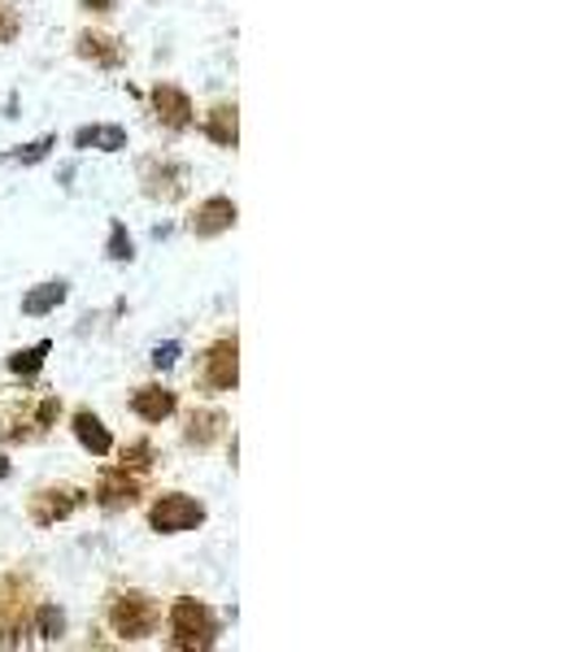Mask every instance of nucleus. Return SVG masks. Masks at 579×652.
Here are the masks:
<instances>
[{"mask_svg":"<svg viewBox=\"0 0 579 652\" xmlns=\"http://www.w3.org/2000/svg\"><path fill=\"white\" fill-rule=\"evenodd\" d=\"M70 431H74V440L83 444V452H92V457H109V452H113V435H109V427L92 413V409H79V413L70 418Z\"/></svg>","mask_w":579,"mask_h":652,"instance_id":"obj_15","label":"nucleus"},{"mask_svg":"<svg viewBox=\"0 0 579 652\" xmlns=\"http://www.w3.org/2000/svg\"><path fill=\"white\" fill-rule=\"evenodd\" d=\"M227 431V413L222 409H192L188 413V427H183V444L188 449H210L222 440Z\"/></svg>","mask_w":579,"mask_h":652,"instance_id":"obj_14","label":"nucleus"},{"mask_svg":"<svg viewBox=\"0 0 579 652\" xmlns=\"http://www.w3.org/2000/svg\"><path fill=\"white\" fill-rule=\"evenodd\" d=\"M236 218H240V209H236L231 197H210V201L197 204V213H192V235H197V240L227 235V231L236 227Z\"/></svg>","mask_w":579,"mask_h":652,"instance_id":"obj_11","label":"nucleus"},{"mask_svg":"<svg viewBox=\"0 0 579 652\" xmlns=\"http://www.w3.org/2000/svg\"><path fill=\"white\" fill-rule=\"evenodd\" d=\"M31 631L40 635V644H57V640L66 635V613H61L57 604H36V613H31Z\"/></svg>","mask_w":579,"mask_h":652,"instance_id":"obj_19","label":"nucleus"},{"mask_svg":"<svg viewBox=\"0 0 579 652\" xmlns=\"http://www.w3.org/2000/svg\"><path fill=\"white\" fill-rule=\"evenodd\" d=\"M206 518H210L206 504L197 501V496H188V492H161L158 501H153V509H149V526H153L158 535L197 531Z\"/></svg>","mask_w":579,"mask_h":652,"instance_id":"obj_6","label":"nucleus"},{"mask_svg":"<svg viewBox=\"0 0 579 652\" xmlns=\"http://www.w3.org/2000/svg\"><path fill=\"white\" fill-rule=\"evenodd\" d=\"M153 461H158V452H153L149 440H131V444L122 449V461H118V465H127V470H136V474H149Z\"/></svg>","mask_w":579,"mask_h":652,"instance_id":"obj_22","label":"nucleus"},{"mask_svg":"<svg viewBox=\"0 0 579 652\" xmlns=\"http://www.w3.org/2000/svg\"><path fill=\"white\" fill-rule=\"evenodd\" d=\"M144 496V479L136 474V470H127V465H106L101 474H97V492H92V501L109 509V513H122V509H131V504Z\"/></svg>","mask_w":579,"mask_h":652,"instance_id":"obj_8","label":"nucleus"},{"mask_svg":"<svg viewBox=\"0 0 579 652\" xmlns=\"http://www.w3.org/2000/svg\"><path fill=\"white\" fill-rule=\"evenodd\" d=\"M179 344H174V340H166V344H158V349H153V357H149V361H153V365H158V370H170V365H174V361H179Z\"/></svg>","mask_w":579,"mask_h":652,"instance_id":"obj_25","label":"nucleus"},{"mask_svg":"<svg viewBox=\"0 0 579 652\" xmlns=\"http://www.w3.org/2000/svg\"><path fill=\"white\" fill-rule=\"evenodd\" d=\"M206 136H210L218 149H236L240 144V109L231 104H213L210 118H206Z\"/></svg>","mask_w":579,"mask_h":652,"instance_id":"obj_16","label":"nucleus"},{"mask_svg":"<svg viewBox=\"0 0 579 652\" xmlns=\"http://www.w3.org/2000/svg\"><path fill=\"white\" fill-rule=\"evenodd\" d=\"M88 501H92V492H83L74 483H49L27 496V518H31V526H57V522L74 518Z\"/></svg>","mask_w":579,"mask_h":652,"instance_id":"obj_5","label":"nucleus"},{"mask_svg":"<svg viewBox=\"0 0 579 652\" xmlns=\"http://www.w3.org/2000/svg\"><path fill=\"white\" fill-rule=\"evenodd\" d=\"M49 352H53L49 340H40V344H31V349L9 352V370H13L18 379H36V374L44 370V357H49Z\"/></svg>","mask_w":579,"mask_h":652,"instance_id":"obj_20","label":"nucleus"},{"mask_svg":"<svg viewBox=\"0 0 579 652\" xmlns=\"http://www.w3.org/2000/svg\"><path fill=\"white\" fill-rule=\"evenodd\" d=\"M79 4H83V9H92V13H113V4H118V0H79Z\"/></svg>","mask_w":579,"mask_h":652,"instance_id":"obj_26","label":"nucleus"},{"mask_svg":"<svg viewBox=\"0 0 579 652\" xmlns=\"http://www.w3.org/2000/svg\"><path fill=\"white\" fill-rule=\"evenodd\" d=\"M70 297V283H40V288H31L27 297H22V313L27 318H44V313H53L57 304Z\"/></svg>","mask_w":579,"mask_h":652,"instance_id":"obj_18","label":"nucleus"},{"mask_svg":"<svg viewBox=\"0 0 579 652\" xmlns=\"http://www.w3.org/2000/svg\"><path fill=\"white\" fill-rule=\"evenodd\" d=\"M201 383L210 388L213 397L240 388V340H236V331L231 335H218L210 349H206V357H201Z\"/></svg>","mask_w":579,"mask_h":652,"instance_id":"obj_7","label":"nucleus"},{"mask_svg":"<svg viewBox=\"0 0 579 652\" xmlns=\"http://www.w3.org/2000/svg\"><path fill=\"white\" fill-rule=\"evenodd\" d=\"M53 149H57V136H40V140H31V144H18L13 152H4V161H9V165H36V161H44Z\"/></svg>","mask_w":579,"mask_h":652,"instance_id":"obj_21","label":"nucleus"},{"mask_svg":"<svg viewBox=\"0 0 579 652\" xmlns=\"http://www.w3.org/2000/svg\"><path fill=\"white\" fill-rule=\"evenodd\" d=\"M74 149H97V152H122L127 149V131L113 127V122H92V127H79L74 131Z\"/></svg>","mask_w":579,"mask_h":652,"instance_id":"obj_17","label":"nucleus"},{"mask_svg":"<svg viewBox=\"0 0 579 652\" xmlns=\"http://www.w3.org/2000/svg\"><path fill=\"white\" fill-rule=\"evenodd\" d=\"M74 52H79L83 61L101 66V70H118V66L127 61V44H122L118 36H106V31H83V36L74 40Z\"/></svg>","mask_w":579,"mask_h":652,"instance_id":"obj_13","label":"nucleus"},{"mask_svg":"<svg viewBox=\"0 0 579 652\" xmlns=\"http://www.w3.org/2000/svg\"><path fill=\"white\" fill-rule=\"evenodd\" d=\"M61 418V397L49 388H31V379L0 388V444H36Z\"/></svg>","mask_w":579,"mask_h":652,"instance_id":"obj_1","label":"nucleus"},{"mask_svg":"<svg viewBox=\"0 0 579 652\" xmlns=\"http://www.w3.org/2000/svg\"><path fill=\"white\" fill-rule=\"evenodd\" d=\"M106 622H109V631H113L122 644H144L149 635H158L161 601H158V596H149V592H140V588L109 592Z\"/></svg>","mask_w":579,"mask_h":652,"instance_id":"obj_2","label":"nucleus"},{"mask_svg":"<svg viewBox=\"0 0 579 652\" xmlns=\"http://www.w3.org/2000/svg\"><path fill=\"white\" fill-rule=\"evenodd\" d=\"M174 409H179V397H174L170 388H161V383H144V388L131 392V413H136L140 422H149V427H161Z\"/></svg>","mask_w":579,"mask_h":652,"instance_id":"obj_12","label":"nucleus"},{"mask_svg":"<svg viewBox=\"0 0 579 652\" xmlns=\"http://www.w3.org/2000/svg\"><path fill=\"white\" fill-rule=\"evenodd\" d=\"M166 644L174 652H206L218 644V618L206 601L197 596H179L166 613Z\"/></svg>","mask_w":579,"mask_h":652,"instance_id":"obj_3","label":"nucleus"},{"mask_svg":"<svg viewBox=\"0 0 579 652\" xmlns=\"http://www.w3.org/2000/svg\"><path fill=\"white\" fill-rule=\"evenodd\" d=\"M18 31H22L18 9H13L9 0H0V44H13V40H18Z\"/></svg>","mask_w":579,"mask_h":652,"instance_id":"obj_24","label":"nucleus"},{"mask_svg":"<svg viewBox=\"0 0 579 652\" xmlns=\"http://www.w3.org/2000/svg\"><path fill=\"white\" fill-rule=\"evenodd\" d=\"M106 257L109 261H131V257H136V244H131V235H127V227H122V222H109Z\"/></svg>","mask_w":579,"mask_h":652,"instance_id":"obj_23","label":"nucleus"},{"mask_svg":"<svg viewBox=\"0 0 579 652\" xmlns=\"http://www.w3.org/2000/svg\"><path fill=\"white\" fill-rule=\"evenodd\" d=\"M149 104H153V118H158L166 131H188L192 127V97L183 92V88H174V83H158L153 92H149Z\"/></svg>","mask_w":579,"mask_h":652,"instance_id":"obj_10","label":"nucleus"},{"mask_svg":"<svg viewBox=\"0 0 579 652\" xmlns=\"http://www.w3.org/2000/svg\"><path fill=\"white\" fill-rule=\"evenodd\" d=\"M36 583L13 570L0 579V649H18L31 635V613H36Z\"/></svg>","mask_w":579,"mask_h":652,"instance_id":"obj_4","label":"nucleus"},{"mask_svg":"<svg viewBox=\"0 0 579 652\" xmlns=\"http://www.w3.org/2000/svg\"><path fill=\"white\" fill-rule=\"evenodd\" d=\"M140 179H144V197L149 201H179L183 197V179H188V170L179 165V161H170V157H153V161H144V170H140Z\"/></svg>","mask_w":579,"mask_h":652,"instance_id":"obj_9","label":"nucleus"},{"mask_svg":"<svg viewBox=\"0 0 579 652\" xmlns=\"http://www.w3.org/2000/svg\"><path fill=\"white\" fill-rule=\"evenodd\" d=\"M4 474H9V465H4V457H0V479H4Z\"/></svg>","mask_w":579,"mask_h":652,"instance_id":"obj_27","label":"nucleus"}]
</instances>
